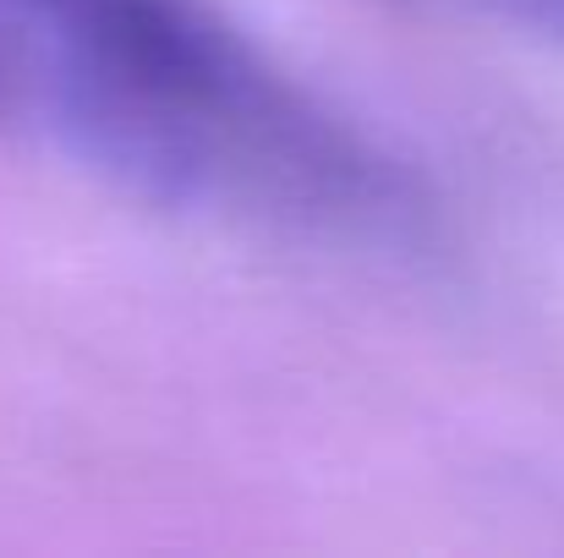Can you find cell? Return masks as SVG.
I'll list each match as a JSON object with an SVG mask.
<instances>
[{
    "label": "cell",
    "mask_w": 564,
    "mask_h": 558,
    "mask_svg": "<svg viewBox=\"0 0 564 558\" xmlns=\"http://www.w3.org/2000/svg\"><path fill=\"white\" fill-rule=\"evenodd\" d=\"M50 50L72 143L171 203L247 197L313 219L405 203L389 160L285 83L208 0H11Z\"/></svg>",
    "instance_id": "cell-1"
},
{
    "label": "cell",
    "mask_w": 564,
    "mask_h": 558,
    "mask_svg": "<svg viewBox=\"0 0 564 558\" xmlns=\"http://www.w3.org/2000/svg\"><path fill=\"white\" fill-rule=\"evenodd\" d=\"M427 6H449V11L482 17L494 28H516L543 44H564V0H427Z\"/></svg>",
    "instance_id": "cell-2"
},
{
    "label": "cell",
    "mask_w": 564,
    "mask_h": 558,
    "mask_svg": "<svg viewBox=\"0 0 564 558\" xmlns=\"http://www.w3.org/2000/svg\"><path fill=\"white\" fill-rule=\"evenodd\" d=\"M11 94V55H6V44H0V99Z\"/></svg>",
    "instance_id": "cell-3"
}]
</instances>
